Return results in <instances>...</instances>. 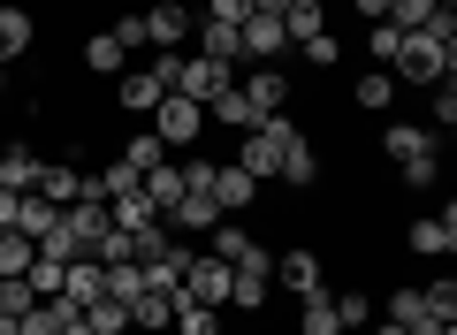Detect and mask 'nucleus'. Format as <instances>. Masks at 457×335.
Returning <instances> with one entry per match:
<instances>
[{
    "label": "nucleus",
    "mask_w": 457,
    "mask_h": 335,
    "mask_svg": "<svg viewBox=\"0 0 457 335\" xmlns=\"http://www.w3.org/2000/svg\"><path fill=\"white\" fill-rule=\"evenodd\" d=\"M381 153L404 168L411 191H427V183L442 176V145H435V130H427V122H389V130H381Z\"/></svg>",
    "instance_id": "obj_1"
},
{
    "label": "nucleus",
    "mask_w": 457,
    "mask_h": 335,
    "mask_svg": "<svg viewBox=\"0 0 457 335\" xmlns=\"http://www.w3.org/2000/svg\"><path fill=\"white\" fill-rule=\"evenodd\" d=\"M297 138V122H290V114H267V122L260 130H245V145H237V168H252V176H282V145H290Z\"/></svg>",
    "instance_id": "obj_2"
},
{
    "label": "nucleus",
    "mask_w": 457,
    "mask_h": 335,
    "mask_svg": "<svg viewBox=\"0 0 457 335\" xmlns=\"http://www.w3.org/2000/svg\"><path fill=\"white\" fill-rule=\"evenodd\" d=\"M389 77H396V84H411V92L442 84V38H427V31H404V46H396Z\"/></svg>",
    "instance_id": "obj_3"
},
{
    "label": "nucleus",
    "mask_w": 457,
    "mask_h": 335,
    "mask_svg": "<svg viewBox=\"0 0 457 335\" xmlns=\"http://www.w3.org/2000/svg\"><path fill=\"white\" fill-rule=\"evenodd\" d=\"M228 289H237V267H221L213 252H206V259L191 252V267H183V297H176V305H213V313H221Z\"/></svg>",
    "instance_id": "obj_4"
},
{
    "label": "nucleus",
    "mask_w": 457,
    "mask_h": 335,
    "mask_svg": "<svg viewBox=\"0 0 457 335\" xmlns=\"http://www.w3.org/2000/svg\"><path fill=\"white\" fill-rule=\"evenodd\" d=\"M153 130H161L168 153H183V145H198V130H206V107H198V99H183V92H168L161 107H153Z\"/></svg>",
    "instance_id": "obj_5"
},
{
    "label": "nucleus",
    "mask_w": 457,
    "mask_h": 335,
    "mask_svg": "<svg viewBox=\"0 0 457 335\" xmlns=\"http://www.w3.org/2000/svg\"><path fill=\"white\" fill-rule=\"evenodd\" d=\"M228 84H237V77H228V62H213V54H183V84H176L183 99H198V107H213V99H221Z\"/></svg>",
    "instance_id": "obj_6"
},
{
    "label": "nucleus",
    "mask_w": 457,
    "mask_h": 335,
    "mask_svg": "<svg viewBox=\"0 0 457 335\" xmlns=\"http://www.w3.org/2000/svg\"><path fill=\"white\" fill-rule=\"evenodd\" d=\"M62 222H69V237H77V252L92 259L99 244H107V229H114V214L99 206V198H77V206H62Z\"/></svg>",
    "instance_id": "obj_7"
},
{
    "label": "nucleus",
    "mask_w": 457,
    "mask_h": 335,
    "mask_svg": "<svg viewBox=\"0 0 457 335\" xmlns=\"http://www.w3.org/2000/svg\"><path fill=\"white\" fill-rule=\"evenodd\" d=\"M275 282L290 289V297H312V289H328V274H320V252H275Z\"/></svg>",
    "instance_id": "obj_8"
},
{
    "label": "nucleus",
    "mask_w": 457,
    "mask_h": 335,
    "mask_svg": "<svg viewBox=\"0 0 457 335\" xmlns=\"http://www.w3.org/2000/svg\"><path fill=\"white\" fill-rule=\"evenodd\" d=\"M252 198H260V176L237 168V160H221V168H213V206H221V214H245Z\"/></svg>",
    "instance_id": "obj_9"
},
{
    "label": "nucleus",
    "mask_w": 457,
    "mask_h": 335,
    "mask_svg": "<svg viewBox=\"0 0 457 335\" xmlns=\"http://www.w3.org/2000/svg\"><path fill=\"white\" fill-rule=\"evenodd\" d=\"M145 38L161 54H176L183 38H191V8H183V0H161V8H145Z\"/></svg>",
    "instance_id": "obj_10"
},
{
    "label": "nucleus",
    "mask_w": 457,
    "mask_h": 335,
    "mask_svg": "<svg viewBox=\"0 0 457 335\" xmlns=\"http://www.w3.org/2000/svg\"><path fill=\"white\" fill-rule=\"evenodd\" d=\"M38 46V16L31 8H0V62H23Z\"/></svg>",
    "instance_id": "obj_11"
},
{
    "label": "nucleus",
    "mask_w": 457,
    "mask_h": 335,
    "mask_svg": "<svg viewBox=\"0 0 457 335\" xmlns=\"http://www.w3.org/2000/svg\"><path fill=\"white\" fill-rule=\"evenodd\" d=\"M161 99H168V84L153 77V69H130V77L114 84V107H130V114H153Z\"/></svg>",
    "instance_id": "obj_12"
},
{
    "label": "nucleus",
    "mask_w": 457,
    "mask_h": 335,
    "mask_svg": "<svg viewBox=\"0 0 457 335\" xmlns=\"http://www.w3.org/2000/svg\"><path fill=\"white\" fill-rule=\"evenodd\" d=\"M168 229H221V206H213V191H183L176 206H168Z\"/></svg>",
    "instance_id": "obj_13"
},
{
    "label": "nucleus",
    "mask_w": 457,
    "mask_h": 335,
    "mask_svg": "<svg viewBox=\"0 0 457 335\" xmlns=\"http://www.w3.org/2000/svg\"><path fill=\"white\" fill-rule=\"evenodd\" d=\"M198 54H213V62H245V23L206 16V23H198Z\"/></svg>",
    "instance_id": "obj_14"
},
{
    "label": "nucleus",
    "mask_w": 457,
    "mask_h": 335,
    "mask_svg": "<svg viewBox=\"0 0 457 335\" xmlns=\"http://www.w3.org/2000/svg\"><path fill=\"white\" fill-rule=\"evenodd\" d=\"M62 297H69V305H99V297H107V267H99V259H69Z\"/></svg>",
    "instance_id": "obj_15"
},
{
    "label": "nucleus",
    "mask_w": 457,
    "mask_h": 335,
    "mask_svg": "<svg viewBox=\"0 0 457 335\" xmlns=\"http://www.w3.org/2000/svg\"><path fill=\"white\" fill-rule=\"evenodd\" d=\"M282 46H290V31H282V16H252V23H245V62H275Z\"/></svg>",
    "instance_id": "obj_16"
},
{
    "label": "nucleus",
    "mask_w": 457,
    "mask_h": 335,
    "mask_svg": "<svg viewBox=\"0 0 457 335\" xmlns=\"http://www.w3.org/2000/svg\"><path fill=\"white\" fill-rule=\"evenodd\" d=\"M206 122H228V130H260L267 114H260V107L245 99V84H228V92H221V99L206 107Z\"/></svg>",
    "instance_id": "obj_17"
},
{
    "label": "nucleus",
    "mask_w": 457,
    "mask_h": 335,
    "mask_svg": "<svg viewBox=\"0 0 457 335\" xmlns=\"http://www.w3.org/2000/svg\"><path fill=\"white\" fill-rule=\"evenodd\" d=\"M245 99L260 114H290V77H282V69H260V77L245 84Z\"/></svg>",
    "instance_id": "obj_18"
},
{
    "label": "nucleus",
    "mask_w": 457,
    "mask_h": 335,
    "mask_svg": "<svg viewBox=\"0 0 457 335\" xmlns=\"http://www.w3.org/2000/svg\"><path fill=\"white\" fill-rule=\"evenodd\" d=\"M297 320H305V335H343L336 289H312V297H297Z\"/></svg>",
    "instance_id": "obj_19"
},
{
    "label": "nucleus",
    "mask_w": 457,
    "mask_h": 335,
    "mask_svg": "<svg viewBox=\"0 0 457 335\" xmlns=\"http://www.w3.org/2000/svg\"><path fill=\"white\" fill-rule=\"evenodd\" d=\"M38 168H46V160H38L31 145H8V153H0V183H8V191H38Z\"/></svg>",
    "instance_id": "obj_20"
},
{
    "label": "nucleus",
    "mask_w": 457,
    "mask_h": 335,
    "mask_svg": "<svg viewBox=\"0 0 457 335\" xmlns=\"http://www.w3.org/2000/svg\"><path fill=\"white\" fill-rule=\"evenodd\" d=\"M312 176H320V160H312V138H305V130H297V138L282 145V183H290V191H305Z\"/></svg>",
    "instance_id": "obj_21"
},
{
    "label": "nucleus",
    "mask_w": 457,
    "mask_h": 335,
    "mask_svg": "<svg viewBox=\"0 0 457 335\" xmlns=\"http://www.w3.org/2000/svg\"><path fill=\"white\" fill-rule=\"evenodd\" d=\"M282 31H290V46L320 38V31H328V0H290V16H282Z\"/></svg>",
    "instance_id": "obj_22"
},
{
    "label": "nucleus",
    "mask_w": 457,
    "mask_h": 335,
    "mask_svg": "<svg viewBox=\"0 0 457 335\" xmlns=\"http://www.w3.org/2000/svg\"><path fill=\"white\" fill-rule=\"evenodd\" d=\"M31 259H38V244L23 237V229H0V282H16V274H31Z\"/></svg>",
    "instance_id": "obj_23"
},
{
    "label": "nucleus",
    "mask_w": 457,
    "mask_h": 335,
    "mask_svg": "<svg viewBox=\"0 0 457 335\" xmlns=\"http://www.w3.org/2000/svg\"><path fill=\"white\" fill-rule=\"evenodd\" d=\"M130 328H145V335H161V328H176V297H161V289H145V297L130 305Z\"/></svg>",
    "instance_id": "obj_24"
},
{
    "label": "nucleus",
    "mask_w": 457,
    "mask_h": 335,
    "mask_svg": "<svg viewBox=\"0 0 457 335\" xmlns=\"http://www.w3.org/2000/svg\"><path fill=\"white\" fill-rule=\"evenodd\" d=\"M122 160H130L137 176H153V168H168V145H161V130H137V138L122 145Z\"/></svg>",
    "instance_id": "obj_25"
},
{
    "label": "nucleus",
    "mask_w": 457,
    "mask_h": 335,
    "mask_svg": "<svg viewBox=\"0 0 457 335\" xmlns=\"http://www.w3.org/2000/svg\"><path fill=\"white\" fill-rule=\"evenodd\" d=\"M38 198H54V206H77V198H84V176H77V168H38Z\"/></svg>",
    "instance_id": "obj_26"
},
{
    "label": "nucleus",
    "mask_w": 457,
    "mask_h": 335,
    "mask_svg": "<svg viewBox=\"0 0 457 335\" xmlns=\"http://www.w3.org/2000/svg\"><path fill=\"white\" fill-rule=\"evenodd\" d=\"M114 229H130V237H137V229H153V222H161V206H153V198L145 191H130V198H114Z\"/></svg>",
    "instance_id": "obj_27"
},
{
    "label": "nucleus",
    "mask_w": 457,
    "mask_h": 335,
    "mask_svg": "<svg viewBox=\"0 0 457 335\" xmlns=\"http://www.w3.org/2000/svg\"><path fill=\"white\" fill-rule=\"evenodd\" d=\"M411 252H420V259H450L457 252V237L442 229V214H435V222H411Z\"/></svg>",
    "instance_id": "obj_28"
},
{
    "label": "nucleus",
    "mask_w": 457,
    "mask_h": 335,
    "mask_svg": "<svg viewBox=\"0 0 457 335\" xmlns=\"http://www.w3.org/2000/svg\"><path fill=\"white\" fill-rule=\"evenodd\" d=\"M84 320H92V335H130V305H122V297L84 305Z\"/></svg>",
    "instance_id": "obj_29"
},
{
    "label": "nucleus",
    "mask_w": 457,
    "mask_h": 335,
    "mask_svg": "<svg viewBox=\"0 0 457 335\" xmlns=\"http://www.w3.org/2000/svg\"><path fill=\"white\" fill-rule=\"evenodd\" d=\"M54 222H62V206H54V198H38V191H23V222H16L23 237L38 244V237H46V229H54Z\"/></svg>",
    "instance_id": "obj_30"
},
{
    "label": "nucleus",
    "mask_w": 457,
    "mask_h": 335,
    "mask_svg": "<svg viewBox=\"0 0 457 335\" xmlns=\"http://www.w3.org/2000/svg\"><path fill=\"white\" fill-rule=\"evenodd\" d=\"M122 62H130V54L114 46V38H107V31H99V38H92V46H84V69H92V77H122Z\"/></svg>",
    "instance_id": "obj_31"
},
{
    "label": "nucleus",
    "mask_w": 457,
    "mask_h": 335,
    "mask_svg": "<svg viewBox=\"0 0 457 335\" xmlns=\"http://www.w3.org/2000/svg\"><path fill=\"white\" fill-rule=\"evenodd\" d=\"M107 297L137 305V297H145V267H137V259H122V267H107Z\"/></svg>",
    "instance_id": "obj_32"
},
{
    "label": "nucleus",
    "mask_w": 457,
    "mask_h": 335,
    "mask_svg": "<svg viewBox=\"0 0 457 335\" xmlns=\"http://www.w3.org/2000/svg\"><path fill=\"white\" fill-rule=\"evenodd\" d=\"M351 99H359V107H389V99H396V77H389V69H366V77L351 84Z\"/></svg>",
    "instance_id": "obj_33"
},
{
    "label": "nucleus",
    "mask_w": 457,
    "mask_h": 335,
    "mask_svg": "<svg viewBox=\"0 0 457 335\" xmlns=\"http://www.w3.org/2000/svg\"><path fill=\"white\" fill-rule=\"evenodd\" d=\"M145 198L161 206V222H168V206L183 198V168H153V176H145Z\"/></svg>",
    "instance_id": "obj_34"
},
{
    "label": "nucleus",
    "mask_w": 457,
    "mask_h": 335,
    "mask_svg": "<svg viewBox=\"0 0 457 335\" xmlns=\"http://www.w3.org/2000/svg\"><path fill=\"white\" fill-rule=\"evenodd\" d=\"M245 252H252V237H245V229H237V222L221 214V229H213V259H221V267H237Z\"/></svg>",
    "instance_id": "obj_35"
},
{
    "label": "nucleus",
    "mask_w": 457,
    "mask_h": 335,
    "mask_svg": "<svg viewBox=\"0 0 457 335\" xmlns=\"http://www.w3.org/2000/svg\"><path fill=\"white\" fill-rule=\"evenodd\" d=\"M62 282H69V267L38 252V259H31V289H38V305H46V297H62Z\"/></svg>",
    "instance_id": "obj_36"
},
{
    "label": "nucleus",
    "mask_w": 457,
    "mask_h": 335,
    "mask_svg": "<svg viewBox=\"0 0 457 335\" xmlns=\"http://www.w3.org/2000/svg\"><path fill=\"white\" fill-rule=\"evenodd\" d=\"M427 92H435V99H427V130H450L457 122V84L442 77V84H427Z\"/></svg>",
    "instance_id": "obj_37"
},
{
    "label": "nucleus",
    "mask_w": 457,
    "mask_h": 335,
    "mask_svg": "<svg viewBox=\"0 0 457 335\" xmlns=\"http://www.w3.org/2000/svg\"><path fill=\"white\" fill-rule=\"evenodd\" d=\"M176 335H221V313L213 305H176Z\"/></svg>",
    "instance_id": "obj_38"
},
{
    "label": "nucleus",
    "mask_w": 457,
    "mask_h": 335,
    "mask_svg": "<svg viewBox=\"0 0 457 335\" xmlns=\"http://www.w3.org/2000/svg\"><path fill=\"white\" fill-rule=\"evenodd\" d=\"M336 313H343V335H359L374 320V305H366V289H336Z\"/></svg>",
    "instance_id": "obj_39"
},
{
    "label": "nucleus",
    "mask_w": 457,
    "mask_h": 335,
    "mask_svg": "<svg viewBox=\"0 0 457 335\" xmlns=\"http://www.w3.org/2000/svg\"><path fill=\"white\" fill-rule=\"evenodd\" d=\"M427 16H435V0H389V23H396V31H427Z\"/></svg>",
    "instance_id": "obj_40"
},
{
    "label": "nucleus",
    "mask_w": 457,
    "mask_h": 335,
    "mask_svg": "<svg viewBox=\"0 0 457 335\" xmlns=\"http://www.w3.org/2000/svg\"><path fill=\"white\" fill-rule=\"evenodd\" d=\"M31 305H38V289H31V274H16V282H0V313H31Z\"/></svg>",
    "instance_id": "obj_41"
},
{
    "label": "nucleus",
    "mask_w": 457,
    "mask_h": 335,
    "mask_svg": "<svg viewBox=\"0 0 457 335\" xmlns=\"http://www.w3.org/2000/svg\"><path fill=\"white\" fill-rule=\"evenodd\" d=\"M396 46H404V31H396V23H374V31H366V54H374L381 69L396 62Z\"/></svg>",
    "instance_id": "obj_42"
},
{
    "label": "nucleus",
    "mask_w": 457,
    "mask_h": 335,
    "mask_svg": "<svg viewBox=\"0 0 457 335\" xmlns=\"http://www.w3.org/2000/svg\"><path fill=\"white\" fill-rule=\"evenodd\" d=\"M107 38H114L122 54H130V46H153V38H145V16H114V23H107Z\"/></svg>",
    "instance_id": "obj_43"
},
{
    "label": "nucleus",
    "mask_w": 457,
    "mask_h": 335,
    "mask_svg": "<svg viewBox=\"0 0 457 335\" xmlns=\"http://www.w3.org/2000/svg\"><path fill=\"white\" fill-rule=\"evenodd\" d=\"M305 62H312V69H336V62H343V38H328V31L305 38Z\"/></svg>",
    "instance_id": "obj_44"
},
{
    "label": "nucleus",
    "mask_w": 457,
    "mask_h": 335,
    "mask_svg": "<svg viewBox=\"0 0 457 335\" xmlns=\"http://www.w3.org/2000/svg\"><path fill=\"white\" fill-rule=\"evenodd\" d=\"M427 305H435L442 320H457V274H442V282H427Z\"/></svg>",
    "instance_id": "obj_45"
},
{
    "label": "nucleus",
    "mask_w": 457,
    "mask_h": 335,
    "mask_svg": "<svg viewBox=\"0 0 457 335\" xmlns=\"http://www.w3.org/2000/svg\"><path fill=\"white\" fill-rule=\"evenodd\" d=\"M206 16H221V23H252V16H260V0H206Z\"/></svg>",
    "instance_id": "obj_46"
},
{
    "label": "nucleus",
    "mask_w": 457,
    "mask_h": 335,
    "mask_svg": "<svg viewBox=\"0 0 457 335\" xmlns=\"http://www.w3.org/2000/svg\"><path fill=\"white\" fill-rule=\"evenodd\" d=\"M23 222V191H8V183H0V229H16Z\"/></svg>",
    "instance_id": "obj_47"
},
{
    "label": "nucleus",
    "mask_w": 457,
    "mask_h": 335,
    "mask_svg": "<svg viewBox=\"0 0 457 335\" xmlns=\"http://www.w3.org/2000/svg\"><path fill=\"white\" fill-rule=\"evenodd\" d=\"M153 77H161L168 92H176V84H183V54H161V62H153Z\"/></svg>",
    "instance_id": "obj_48"
},
{
    "label": "nucleus",
    "mask_w": 457,
    "mask_h": 335,
    "mask_svg": "<svg viewBox=\"0 0 457 335\" xmlns=\"http://www.w3.org/2000/svg\"><path fill=\"white\" fill-rule=\"evenodd\" d=\"M359 16L366 23H389V0H359Z\"/></svg>",
    "instance_id": "obj_49"
},
{
    "label": "nucleus",
    "mask_w": 457,
    "mask_h": 335,
    "mask_svg": "<svg viewBox=\"0 0 457 335\" xmlns=\"http://www.w3.org/2000/svg\"><path fill=\"white\" fill-rule=\"evenodd\" d=\"M442 77H457V31L442 38Z\"/></svg>",
    "instance_id": "obj_50"
},
{
    "label": "nucleus",
    "mask_w": 457,
    "mask_h": 335,
    "mask_svg": "<svg viewBox=\"0 0 457 335\" xmlns=\"http://www.w3.org/2000/svg\"><path fill=\"white\" fill-rule=\"evenodd\" d=\"M260 16H290V0H260Z\"/></svg>",
    "instance_id": "obj_51"
},
{
    "label": "nucleus",
    "mask_w": 457,
    "mask_h": 335,
    "mask_svg": "<svg viewBox=\"0 0 457 335\" xmlns=\"http://www.w3.org/2000/svg\"><path fill=\"white\" fill-rule=\"evenodd\" d=\"M442 229H450V237H457V198H450V206H442Z\"/></svg>",
    "instance_id": "obj_52"
},
{
    "label": "nucleus",
    "mask_w": 457,
    "mask_h": 335,
    "mask_svg": "<svg viewBox=\"0 0 457 335\" xmlns=\"http://www.w3.org/2000/svg\"><path fill=\"white\" fill-rule=\"evenodd\" d=\"M0 99H8V62H0Z\"/></svg>",
    "instance_id": "obj_53"
},
{
    "label": "nucleus",
    "mask_w": 457,
    "mask_h": 335,
    "mask_svg": "<svg viewBox=\"0 0 457 335\" xmlns=\"http://www.w3.org/2000/svg\"><path fill=\"white\" fill-rule=\"evenodd\" d=\"M69 335H92V320H77V328H69Z\"/></svg>",
    "instance_id": "obj_54"
},
{
    "label": "nucleus",
    "mask_w": 457,
    "mask_h": 335,
    "mask_svg": "<svg viewBox=\"0 0 457 335\" xmlns=\"http://www.w3.org/2000/svg\"><path fill=\"white\" fill-rule=\"evenodd\" d=\"M442 335H457V320H450V328H442Z\"/></svg>",
    "instance_id": "obj_55"
},
{
    "label": "nucleus",
    "mask_w": 457,
    "mask_h": 335,
    "mask_svg": "<svg viewBox=\"0 0 457 335\" xmlns=\"http://www.w3.org/2000/svg\"><path fill=\"white\" fill-rule=\"evenodd\" d=\"M450 145H457V122H450Z\"/></svg>",
    "instance_id": "obj_56"
},
{
    "label": "nucleus",
    "mask_w": 457,
    "mask_h": 335,
    "mask_svg": "<svg viewBox=\"0 0 457 335\" xmlns=\"http://www.w3.org/2000/svg\"><path fill=\"white\" fill-rule=\"evenodd\" d=\"M450 84H457V77H450Z\"/></svg>",
    "instance_id": "obj_57"
}]
</instances>
